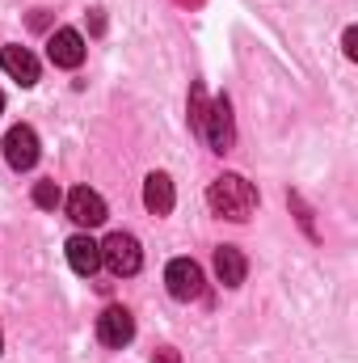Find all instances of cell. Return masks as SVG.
I'll use <instances>...</instances> for the list:
<instances>
[{"instance_id":"cell-1","label":"cell","mask_w":358,"mask_h":363,"mask_svg":"<svg viewBox=\"0 0 358 363\" xmlns=\"http://www.w3.org/2000/svg\"><path fill=\"white\" fill-rule=\"evenodd\" d=\"M207 203H211L215 216L245 224L258 211V190L241 178V174H219V178L211 182V190H207Z\"/></svg>"},{"instance_id":"cell-2","label":"cell","mask_w":358,"mask_h":363,"mask_svg":"<svg viewBox=\"0 0 358 363\" xmlns=\"http://www.w3.org/2000/svg\"><path fill=\"white\" fill-rule=\"evenodd\" d=\"M101 262L114 274H135L144 267V250H139V241L131 233H110L101 241Z\"/></svg>"},{"instance_id":"cell-3","label":"cell","mask_w":358,"mask_h":363,"mask_svg":"<svg viewBox=\"0 0 358 363\" xmlns=\"http://www.w3.org/2000/svg\"><path fill=\"white\" fill-rule=\"evenodd\" d=\"M202 140H207L215 152H228V148L236 144V127H232V106H228V97H219V101H211V106H207Z\"/></svg>"},{"instance_id":"cell-4","label":"cell","mask_w":358,"mask_h":363,"mask_svg":"<svg viewBox=\"0 0 358 363\" xmlns=\"http://www.w3.org/2000/svg\"><path fill=\"white\" fill-rule=\"evenodd\" d=\"M4 161H8L17 174L38 165V135H34V127H25V123L8 127V135H4Z\"/></svg>"},{"instance_id":"cell-5","label":"cell","mask_w":358,"mask_h":363,"mask_svg":"<svg viewBox=\"0 0 358 363\" xmlns=\"http://www.w3.org/2000/svg\"><path fill=\"white\" fill-rule=\"evenodd\" d=\"M165 283H169L173 300H198L202 296V267L190 262V258H173L169 271H165Z\"/></svg>"},{"instance_id":"cell-6","label":"cell","mask_w":358,"mask_h":363,"mask_svg":"<svg viewBox=\"0 0 358 363\" xmlns=\"http://www.w3.org/2000/svg\"><path fill=\"white\" fill-rule=\"evenodd\" d=\"M97 338H101L105 347H127V342L135 338V317H131L127 308L110 304V308L97 317Z\"/></svg>"},{"instance_id":"cell-7","label":"cell","mask_w":358,"mask_h":363,"mask_svg":"<svg viewBox=\"0 0 358 363\" xmlns=\"http://www.w3.org/2000/svg\"><path fill=\"white\" fill-rule=\"evenodd\" d=\"M68 216L81 224V228H97V224H105V199L89 190V186H76L72 194H68Z\"/></svg>"},{"instance_id":"cell-8","label":"cell","mask_w":358,"mask_h":363,"mask_svg":"<svg viewBox=\"0 0 358 363\" xmlns=\"http://www.w3.org/2000/svg\"><path fill=\"white\" fill-rule=\"evenodd\" d=\"M47 55L55 68H81L85 64V38L76 30H55L47 43Z\"/></svg>"},{"instance_id":"cell-9","label":"cell","mask_w":358,"mask_h":363,"mask_svg":"<svg viewBox=\"0 0 358 363\" xmlns=\"http://www.w3.org/2000/svg\"><path fill=\"white\" fill-rule=\"evenodd\" d=\"M0 68H4L17 85H25V89L38 85V60H34L25 47H4V51H0Z\"/></svg>"},{"instance_id":"cell-10","label":"cell","mask_w":358,"mask_h":363,"mask_svg":"<svg viewBox=\"0 0 358 363\" xmlns=\"http://www.w3.org/2000/svg\"><path fill=\"white\" fill-rule=\"evenodd\" d=\"M173 203H178V194H173L169 174H148V182H144V207H148L152 216H169Z\"/></svg>"},{"instance_id":"cell-11","label":"cell","mask_w":358,"mask_h":363,"mask_svg":"<svg viewBox=\"0 0 358 363\" xmlns=\"http://www.w3.org/2000/svg\"><path fill=\"white\" fill-rule=\"evenodd\" d=\"M215 274H219V283H224V287H241V283H245V274H249L245 254H241L236 245H219V250H215Z\"/></svg>"},{"instance_id":"cell-12","label":"cell","mask_w":358,"mask_h":363,"mask_svg":"<svg viewBox=\"0 0 358 363\" xmlns=\"http://www.w3.org/2000/svg\"><path fill=\"white\" fill-rule=\"evenodd\" d=\"M68 262H72V271L76 274H93L101 267V245L85 237V233H76L72 241H68Z\"/></svg>"},{"instance_id":"cell-13","label":"cell","mask_w":358,"mask_h":363,"mask_svg":"<svg viewBox=\"0 0 358 363\" xmlns=\"http://www.w3.org/2000/svg\"><path fill=\"white\" fill-rule=\"evenodd\" d=\"M202 123H207V93H202V85H194L190 89V127L202 135Z\"/></svg>"},{"instance_id":"cell-14","label":"cell","mask_w":358,"mask_h":363,"mask_svg":"<svg viewBox=\"0 0 358 363\" xmlns=\"http://www.w3.org/2000/svg\"><path fill=\"white\" fill-rule=\"evenodd\" d=\"M34 203H38L42 211L59 207V186H55V182H38V186H34Z\"/></svg>"},{"instance_id":"cell-15","label":"cell","mask_w":358,"mask_h":363,"mask_svg":"<svg viewBox=\"0 0 358 363\" xmlns=\"http://www.w3.org/2000/svg\"><path fill=\"white\" fill-rule=\"evenodd\" d=\"M342 47H346V55H350V60H358V30H346Z\"/></svg>"},{"instance_id":"cell-16","label":"cell","mask_w":358,"mask_h":363,"mask_svg":"<svg viewBox=\"0 0 358 363\" xmlns=\"http://www.w3.org/2000/svg\"><path fill=\"white\" fill-rule=\"evenodd\" d=\"M152 363H181V355L173 351V347H161V351L152 355Z\"/></svg>"},{"instance_id":"cell-17","label":"cell","mask_w":358,"mask_h":363,"mask_svg":"<svg viewBox=\"0 0 358 363\" xmlns=\"http://www.w3.org/2000/svg\"><path fill=\"white\" fill-rule=\"evenodd\" d=\"M0 114H4V93H0Z\"/></svg>"},{"instance_id":"cell-18","label":"cell","mask_w":358,"mask_h":363,"mask_svg":"<svg viewBox=\"0 0 358 363\" xmlns=\"http://www.w3.org/2000/svg\"><path fill=\"white\" fill-rule=\"evenodd\" d=\"M0 351H4V342H0Z\"/></svg>"}]
</instances>
